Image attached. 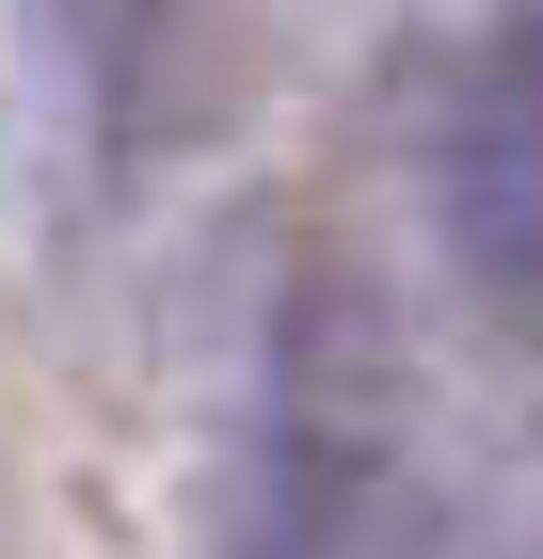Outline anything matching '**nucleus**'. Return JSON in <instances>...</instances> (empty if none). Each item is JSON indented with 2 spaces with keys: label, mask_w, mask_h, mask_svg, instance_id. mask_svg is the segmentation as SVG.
Instances as JSON below:
<instances>
[{
  "label": "nucleus",
  "mask_w": 543,
  "mask_h": 559,
  "mask_svg": "<svg viewBox=\"0 0 543 559\" xmlns=\"http://www.w3.org/2000/svg\"><path fill=\"white\" fill-rule=\"evenodd\" d=\"M448 224L496 304H543V33L496 48V81L463 96L448 129Z\"/></svg>",
  "instance_id": "nucleus-1"
}]
</instances>
